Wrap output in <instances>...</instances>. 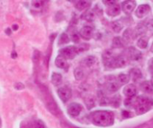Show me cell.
I'll return each mask as SVG.
<instances>
[{
	"mask_svg": "<svg viewBox=\"0 0 153 128\" xmlns=\"http://www.w3.org/2000/svg\"><path fill=\"white\" fill-rule=\"evenodd\" d=\"M91 122L99 127H109L114 124V117L112 112L109 110L94 111L90 115Z\"/></svg>",
	"mask_w": 153,
	"mask_h": 128,
	"instance_id": "1",
	"label": "cell"
},
{
	"mask_svg": "<svg viewBox=\"0 0 153 128\" xmlns=\"http://www.w3.org/2000/svg\"><path fill=\"white\" fill-rule=\"evenodd\" d=\"M153 108V100L147 96H140L136 99L135 109L137 115H143Z\"/></svg>",
	"mask_w": 153,
	"mask_h": 128,
	"instance_id": "2",
	"label": "cell"
},
{
	"mask_svg": "<svg viewBox=\"0 0 153 128\" xmlns=\"http://www.w3.org/2000/svg\"><path fill=\"white\" fill-rule=\"evenodd\" d=\"M79 48L74 46H70L67 47L63 48L59 50V55L63 56L66 59H73L76 57V56L79 53Z\"/></svg>",
	"mask_w": 153,
	"mask_h": 128,
	"instance_id": "3",
	"label": "cell"
},
{
	"mask_svg": "<svg viewBox=\"0 0 153 128\" xmlns=\"http://www.w3.org/2000/svg\"><path fill=\"white\" fill-rule=\"evenodd\" d=\"M127 64V59L126 56H119L114 57L113 61H112L109 68H119L125 67Z\"/></svg>",
	"mask_w": 153,
	"mask_h": 128,
	"instance_id": "4",
	"label": "cell"
},
{
	"mask_svg": "<svg viewBox=\"0 0 153 128\" xmlns=\"http://www.w3.org/2000/svg\"><path fill=\"white\" fill-rule=\"evenodd\" d=\"M57 93L59 98L64 102L68 101L72 97V91L70 88L67 87V86H64L62 88H59L57 91Z\"/></svg>",
	"mask_w": 153,
	"mask_h": 128,
	"instance_id": "5",
	"label": "cell"
},
{
	"mask_svg": "<svg viewBox=\"0 0 153 128\" xmlns=\"http://www.w3.org/2000/svg\"><path fill=\"white\" fill-rule=\"evenodd\" d=\"M81 105L76 102H72L67 108V113L72 117H76L80 114L82 111Z\"/></svg>",
	"mask_w": 153,
	"mask_h": 128,
	"instance_id": "6",
	"label": "cell"
},
{
	"mask_svg": "<svg viewBox=\"0 0 153 128\" xmlns=\"http://www.w3.org/2000/svg\"><path fill=\"white\" fill-rule=\"evenodd\" d=\"M150 12V7L148 4H141L137 7L135 11V15L137 17L142 19L145 17Z\"/></svg>",
	"mask_w": 153,
	"mask_h": 128,
	"instance_id": "7",
	"label": "cell"
},
{
	"mask_svg": "<svg viewBox=\"0 0 153 128\" xmlns=\"http://www.w3.org/2000/svg\"><path fill=\"white\" fill-rule=\"evenodd\" d=\"M136 7V2L134 1H125L122 4V9L124 13L131 14Z\"/></svg>",
	"mask_w": 153,
	"mask_h": 128,
	"instance_id": "8",
	"label": "cell"
},
{
	"mask_svg": "<svg viewBox=\"0 0 153 128\" xmlns=\"http://www.w3.org/2000/svg\"><path fill=\"white\" fill-rule=\"evenodd\" d=\"M79 34L81 37L85 40H90L93 35V29L89 26H84L80 29Z\"/></svg>",
	"mask_w": 153,
	"mask_h": 128,
	"instance_id": "9",
	"label": "cell"
},
{
	"mask_svg": "<svg viewBox=\"0 0 153 128\" xmlns=\"http://www.w3.org/2000/svg\"><path fill=\"white\" fill-rule=\"evenodd\" d=\"M123 93L128 98H132L137 94V88L133 84H129L123 89Z\"/></svg>",
	"mask_w": 153,
	"mask_h": 128,
	"instance_id": "10",
	"label": "cell"
},
{
	"mask_svg": "<svg viewBox=\"0 0 153 128\" xmlns=\"http://www.w3.org/2000/svg\"><path fill=\"white\" fill-rule=\"evenodd\" d=\"M128 58L131 60L138 61L142 58V53L139 50L136 49L134 47H130L128 48Z\"/></svg>",
	"mask_w": 153,
	"mask_h": 128,
	"instance_id": "11",
	"label": "cell"
},
{
	"mask_svg": "<svg viewBox=\"0 0 153 128\" xmlns=\"http://www.w3.org/2000/svg\"><path fill=\"white\" fill-rule=\"evenodd\" d=\"M120 12H121V9H120V6L118 4H115L108 7L107 10V14L110 17H116V16L119 15Z\"/></svg>",
	"mask_w": 153,
	"mask_h": 128,
	"instance_id": "12",
	"label": "cell"
},
{
	"mask_svg": "<svg viewBox=\"0 0 153 128\" xmlns=\"http://www.w3.org/2000/svg\"><path fill=\"white\" fill-rule=\"evenodd\" d=\"M54 63H55L56 66L59 68H61V69H65L67 67V59L62 56L61 55H59L56 58Z\"/></svg>",
	"mask_w": 153,
	"mask_h": 128,
	"instance_id": "13",
	"label": "cell"
},
{
	"mask_svg": "<svg viewBox=\"0 0 153 128\" xmlns=\"http://www.w3.org/2000/svg\"><path fill=\"white\" fill-rule=\"evenodd\" d=\"M129 75H130V76L132 78V80L134 81H137L143 77L142 72L139 68H132V69H131Z\"/></svg>",
	"mask_w": 153,
	"mask_h": 128,
	"instance_id": "14",
	"label": "cell"
},
{
	"mask_svg": "<svg viewBox=\"0 0 153 128\" xmlns=\"http://www.w3.org/2000/svg\"><path fill=\"white\" fill-rule=\"evenodd\" d=\"M121 86H122L117 82V80L110 81L107 85V89L111 93H114V92L117 91Z\"/></svg>",
	"mask_w": 153,
	"mask_h": 128,
	"instance_id": "15",
	"label": "cell"
},
{
	"mask_svg": "<svg viewBox=\"0 0 153 128\" xmlns=\"http://www.w3.org/2000/svg\"><path fill=\"white\" fill-rule=\"evenodd\" d=\"M140 89L144 93H151L153 91V87L150 81H145L140 84Z\"/></svg>",
	"mask_w": 153,
	"mask_h": 128,
	"instance_id": "16",
	"label": "cell"
},
{
	"mask_svg": "<svg viewBox=\"0 0 153 128\" xmlns=\"http://www.w3.org/2000/svg\"><path fill=\"white\" fill-rule=\"evenodd\" d=\"M91 5L90 1H78L75 4V7L76 10L82 11L89 8Z\"/></svg>",
	"mask_w": 153,
	"mask_h": 128,
	"instance_id": "17",
	"label": "cell"
},
{
	"mask_svg": "<svg viewBox=\"0 0 153 128\" xmlns=\"http://www.w3.org/2000/svg\"><path fill=\"white\" fill-rule=\"evenodd\" d=\"M51 81H52V84L54 86H57L62 83V75L57 73H53L52 75V78H51Z\"/></svg>",
	"mask_w": 153,
	"mask_h": 128,
	"instance_id": "18",
	"label": "cell"
},
{
	"mask_svg": "<svg viewBox=\"0 0 153 128\" xmlns=\"http://www.w3.org/2000/svg\"><path fill=\"white\" fill-rule=\"evenodd\" d=\"M148 41L149 39L147 37H142L139 39V40L137 41V45L140 48H143V49H145L148 46Z\"/></svg>",
	"mask_w": 153,
	"mask_h": 128,
	"instance_id": "19",
	"label": "cell"
},
{
	"mask_svg": "<svg viewBox=\"0 0 153 128\" xmlns=\"http://www.w3.org/2000/svg\"><path fill=\"white\" fill-rule=\"evenodd\" d=\"M130 75H127V74H124V73H121L118 75L117 77V82L123 86L124 84H126L127 83L130 81Z\"/></svg>",
	"mask_w": 153,
	"mask_h": 128,
	"instance_id": "20",
	"label": "cell"
},
{
	"mask_svg": "<svg viewBox=\"0 0 153 128\" xmlns=\"http://www.w3.org/2000/svg\"><path fill=\"white\" fill-rule=\"evenodd\" d=\"M70 39L69 36L67 35L66 33H62L59 36V39H58V44L59 45H63L68 44L70 42Z\"/></svg>",
	"mask_w": 153,
	"mask_h": 128,
	"instance_id": "21",
	"label": "cell"
},
{
	"mask_svg": "<svg viewBox=\"0 0 153 128\" xmlns=\"http://www.w3.org/2000/svg\"><path fill=\"white\" fill-rule=\"evenodd\" d=\"M134 37H135V35H134V31H132V30L131 29H128L125 30V31L123 34L124 39L127 41H130L132 39V38H134Z\"/></svg>",
	"mask_w": 153,
	"mask_h": 128,
	"instance_id": "22",
	"label": "cell"
},
{
	"mask_svg": "<svg viewBox=\"0 0 153 128\" xmlns=\"http://www.w3.org/2000/svg\"><path fill=\"white\" fill-rule=\"evenodd\" d=\"M123 46V41L119 37H116L112 41V47L113 48H120Z\"/></svg>",
	"mask_w": 153,
	"mask_h": 128,
	"instance_id": "23",
	"label": "cell"
},
{
	"mask_svg": "<svg viewBox=\"0 0 153 128\" xmlns=\"http://www.w3.org/2000/svg\"><path fill=\"white\" fill-rule=\"evenodd\" d=\"M74 75L76 80H80L83 78L84 77V72L83 70L80 68H76L74 71Z\"/></svg>",
	"mask_w": 153,
	"mask_h": 128,
	"instance_id": "24",
	"label": "cell"
},
{
	"mask_svg": "<svg viewBox=\"0 0 153 128\" xmlns=\"http://www.w3.org/2000/svg\"><path fill=\"white\" fill-rule=\"evenodd\" d=\"M96 61L95 57L93 56H87L85 58V60H84V62H85V64L86 66H88V67H90V66H93Z\"/></svg>",
	"mask_w": 153,
	"mask_h": 128,
	"instance_id": "25",
	"label": "cell"
},
{
	"mask_svg": "<svg viewBox=\"0 0 153 128\" xmlns=\"http://www.w3.org/2000/svg\"><path fill=\"white\" fill-rule=\"evenodd\" d=\"M82 17L84 19H85V20H87L88 21H93L94 15L92 11L87 10L85 14H83Z\"/></svg>",
	"mask_w": 153,
	"mask_h": 128,
	"instance_id": "26",
	"label": "cell"
},
{
	"mask_svg": "<svg viewBox=\"0 0 153 128\" xmlns=\"http://www.w3.org/2000/svg\"><path fill=\"white\" fill-rule=\"evenodd\" d=\"M112 29H113L116 33H119V32L121 31V30L123 29V25H122V24L119 21H114V22L112 23Z\"/></svg>",
	"mask_w": 153,
	"mask_h": 128,
	"instance_id": "27",
	"label": "cell"
},
{
	"mask_svg": "<svg viewBox=\"0 0 153 128\" xmlns=\"http://www.w3.org/2000/svg\"><path fill=\"white\" fill-rule=\"evenodd\" d=\"M145 26L146 27L147 29L153 30V18L147 19V21H146V22H145Z\"/></svg>",
	"mask_w": 153,
	"mask_h": 128,
	"instance_id": "28",
	"label": "cell"
},
{
	"mask_svg": "<svg viewBox=\"0 0 153 128\" xmlns=\"http://www.w3.org/2000/svg\"><path fill=\"white\" fill-rule=\"evenodd\" d=\"M32 7L35 9H41L43 6L42 1H32Z\"/></svg>",
	"mask_w": 153,
	"mask_h": 128,
	"instance_id": "29",
	"label": "cell"
},
{
	"mask_svg": "<svg viewBox=\"0 0 153 128\" xmlns=\"http://www.w3.org/2000/svg\"><path fill=\"white\" fill-rule=\"evenodd\" d=\"M33 128H46L45 127V124L41 120H37V122L34 123V125L33 126Z\"/></svg>",
	"mask_w": 153,
	"mask_h": 128,
	"instance_id": "30",
	"label": "cell"
},
{
	"mask_svg": "<svg viewBox=\"0 0 153 128\" xmlns=\"http://www.w3.org/2000/svg\"><path fill=\"white\" fill-rule=\"evenodd\" d=\"M120 104V98H118L117 96L114 97V98L112 100V105H116V107H119Z\"/></svg>",
	"mask_w": 153,
	"mask_h": 128,
	"instance_id": "31",
	"label": "cell"
},
{
	"mask_svg": "<svg viewBox=\"0 0 153 128\" xmlns=\"http://www.w3.org/2000/svg\"><path fill=\"white\" fill-rule=\"evenodd\" d=\"M148 69L150 72L153 73V58L150 59L148 61Z\"/></svg>",
	"mask_w": 153,
	"mask_h": 128,
	"instance_id": "32",
	"label": "cell"
},
{
	"mask_svg": "<svg viewBox=\"0 0 153 128\" xmlns=\"http://www.w3.org/2000/svg\"><path fill=\"white\" fill-rule=\"evenodd\" d=\"M72 40L74 43H78L79 41V35L77 34H73L72 35Z\"/></svg>",
	"mask_w": 153,
	"mask_h": 128,
	"instance_id": "33",
	"label": "cell"
},
{
	"mask_svg": "<svg viewBox=\"0 0 153 128\" xmlns=\"http://www.w3.org/2000/svg\"><path fill=\"white\" fill-rule=\"evenodd\" d=\"M14 88L17 90H22L25 88V86H24L22 83H16L14 84Z\"/></svg>",
	"mask_w": 153,
	"mask_h": 128,
	"instance_id": "34",
	"label": "cell"
},
{
	"mask_svg": "<svg viewBox=\"0 0 153 128\" xmlns=\"http://www.w3.org/2000/svg\"><path fill=\"white\" fill-rule=\"evenodd\" d=\"M103 2L105 4H106L107 6L108 7H110L112 6V5H114L115 4H117L116 1H112V0H111V1H103Z\"/></svg>",
	"mask_w": 153,
	"mask_h": 128,
	"instance_id": "35",
	"label": "cell"
},
{
	"mask_svg": "<svg viewBox=\"0 0 153 128\" xmlns=\"http://www.w3.org/2000/svg\"><path fill=\"white\" fill-rule=\"evenodd\" d=\"M22 128H33V126H32L30 123H27V124H25V125H23Z\"/></svg>",
	"mask_w": 153,
	"mask_h": 128,
	"instance_id": "36",
	"label": "cell"
},
{
	"mask_svg": "<svg viewBox=\"0 0 153 128\" xmlns=\"http://www.w3.org/2000/svg\"><path fill=\"white\" fill-rule=\"evenodd\" d=\"M5 33H6L7 35H11V34H12V30L10 29V28H7L6 30H5Z\"/></svg>",
	"mask_w": 153,
	"mask_h": 128,
	"instance_id": "37",
	"label": "cell"
},
{
	"mask_svg": "<svg viewBox=\"0 0 153 128\" xmlns=\"http://www.w3.org/2000/svg\"><path fill=\"white\" fill-rule=\"evenodd\" d=\"M18 28H19V26H18V25L17 24H14L13 26H12V29L14 31H17L18 29Z\"/></svg>",
	"mask_w": 153,
	"mask_h": 128,
	"instance_id": "38",
	"label": "cell"
},
{
	"mask_svg": "<svg viewBox=\"0 0 153 128\" xmlns=\"http://www.w3.org/2000/svg\"><path fill=\"white\" fill-rule=\"evenodd\" d=\"M17 56V53H15V52H14V53H12V58H13V59H15V58Z\"/></svg>",
	"mask_w": 153,
	"mask_h": 128,
	"instance_id": "39",
	"label": "cell"
},
{
	"mask_svg": "<svg viewBox=\"0 0 153 128\" xmlns=\"http://www.w3.org/2000/svg\"><path fill=\"white\" fill-rule=\"evenodd\" d=\"M150 51L152 52V53H153V42L152 45H151V47H150Z\"/></svg>",
	"mask_w": 153,
	"mask_h": 128,
	"instance_id": "40",
	"label": "cell"
},
{
	"mask_svg": "<svg viewBox=\"0 0 153 128\" xmlns=\"http://www.w3.org/2000/svg\"><path fill=\"white\" fill-rule=\"evenodd\" d=\"M150 83H151V84H152V87H153V76L152 77V79H151Z\"/></svg>",
	"mask_w": 153,
	"mask_h": 128,
	"instance_id": "41",
	"label": "cell"
}]
</instances>
